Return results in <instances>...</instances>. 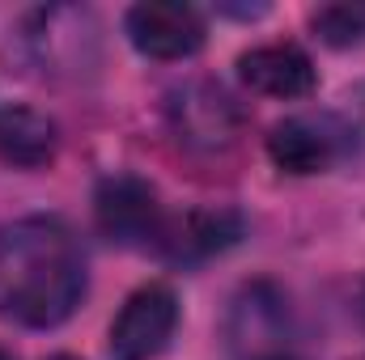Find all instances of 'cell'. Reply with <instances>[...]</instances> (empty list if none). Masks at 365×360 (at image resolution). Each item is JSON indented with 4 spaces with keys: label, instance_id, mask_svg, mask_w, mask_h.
<instances>
[{
    "label": "cell",
    "instance_id": "6da1fadb",
    "mask_svg": "<svg viewBox=\"0 0 365 360\" xmlns=\"http://www.w3.org/2000/svg\"><path fill=\"white\" fill-rule=\"evenodd\" d=\"M86 297V255L60 216H21L0 229V318L60 327Z\"/></svg>",
    "mask_w": 365,
    "mask_h": 360
},
{
    "label": "cell",
    "instance_id": "7a4b0ae2",
    "mask_svg": "<svg viewBox=\"0 0 365 360\" xmlns=\"http://www.w3.org/2000/svg\"><path fill=\"white\" fill-rule=\"evenodd\" d=\"M230 360H302L297 327L284 292L268 280H251L234 292L225 314Z\"/></svg>",
    "mask_w": 365,
    "mask_h": 360
},
{
    "label": "cell",
    "instance_id": "3957f363",
    "mask_svg": "<svg viewBox=\"0 0 365 360\" xmlns=\"http://www.w3.org/2000/svg\"><path fill=\"white\" fill-rule=\"evenodd\" d=\"M179 331V297L170 284L136 288L110 322V356L115 360H158Z\"/></svg>",
    "mask_w": 365,
    "mask_h": 360
},
{
    "label": "cell",
    "instance_id": "277c9868",
    "mask_svg": "<svg viewBox=\"0 0 365 360\" xmlns=\"http://www.w3.org/2000/svg\"><path fill=\"white\" fill-rule=\"evenodd\" d=\"M170 127L191 153H225L238 144L242 110L217 81H191L170 93Z\"/></svg>",
    "mask_w": 365,
    "mask_h": 360
},
{
    "label": "cell",
    "instance_id": "5b68a950",
    "mask_svg": "<svg viewBox=\"0 0 365 360\" xmlns=\"http://www.w3.org/2000/svg\"><path fill=\"white\" fill-rule=\"evenodd\" d=\"M93 216H98V229L119 246H158L166 229L158 191L136 174H110L98 182Z\"/></svg>",
    "mask_w": 365,
    "mask_h": 360
},
{
    "label": "cell",
    "instance_id": "8992f818",
    "mask_svg": "<svg viewBox=\"0 0 365 360\" xmlns=\"http://www.w3.org/2000/svg\"><path fill=\"white\" fill-rule=\"evenodd\" d=\"M353 144V132L336 115H293L268 136V157L289 174H323Z\"/></svg>",
    "mask_w": 365,
    "mask_h": 360
},
{
    "label": "cell",
    "instance_id": "52a82bcc",
    "mask_svg": "<svg viewBox=\"0 0 365 360\" xmlns=\"http://www.w3.org/2000/svg\"><path fill=\"white\" fill-rule=\"evenodd\" d=\"M132 47L149 60H187L204 47V17L179 0H145L123 17Z\"/></svg>",
    "mask_w": 365,
    "mask_h": 360
},
{
    "label": "cell",
    "instance_id": "ba28073f",
    "mask_svg": "<svg viewBox=\"0 0 365 360\" xmlns=\"http://www.w3.org/2000/svg\"><path fill=\"white\" fill-rule=\"evenodd\" d=\"M238 73L242 81L264 97H280V102H297L310 97L319 85V73L310 64V55L297 43H268V47H251L238 55Z\"/></svg>",
    "mask_w": 365,
    "mask_h": 360
},
{
    "label": "cell",
    "instance_id": "9c48e42d",
    "mask_svg": "<svg viewBox=\"0 0 365 360\" xmlns=\"http://www.w3.org/2000/svg\"><path fill=\"white\" fill-rule=\"evenodd\" d=\"M238 238H242L238 212H187L179 221H166L158 250L170 255L175 263H200L208 255L230 250Z\"/></svg>",
    "mask_w": 365,
    "mask_h": 360
},
{
    "label": "cell",
    "instance_id": "30bf717a",
    "mask_svg": "<svg viewBox=\"0 0 365 360\" xmlns=\"http://www.w3.org/2000/svg\"><path fill=\"white\" fill-rule=\"evenodd\" d=\"M56 123L30 106L0 110V162L13 170H43L56 157Z\"/></svg>",
    "mask_w": 365,
    "mask_h": 360
},
{
    "label": "cell",
    "instance_id": "8fae6325",
    "mask_svg": "<svg viewBox=\"0 0 365 360\" xmlns=\"http://www.w3.org/2000/svg\"><path fill=\"white\" fill-rule=\"evenodd\" d=\"M310 26L327 47H357V43H365V0L323 4L310 13Z\"/></svg>",
    "mask_w": 365,
    "mask_h": 360
},
{
    "label": "cell",
    "instance_id": "7c38bea8",
    "mask_svg": "<svg viewBox=\"0 0 365 360\" xmlns=\"http://www.w3.org/2000/svg\"><path fill=\"white\" fill-rule=\"evenodd\" d=\"M47 360H77V356H68V352H60V356H47Z\"/></svg>",
    "mask_w": 365,
    "mask_h": 360
},
{
    "label": "cell",
    "instance_id": "4fadbf2b",
    "mask_svg": "<svg viewBox=\"0 0 365 360\" xmlns=\"http://www.w3.org/2000/svg\"><path fill=\"white\" fill-rule=\"evenodd\" d=\"M361 314H365V292H361Z\"/></svg>",
    "mask_w": 365,
    "mask_h": 360
},
{
    "label": "cell",
    "instance_id": "5bb4252c",
    "mask_svg": "<svg viewBox=\"0 0 365 360\" xmlns=\"http://www.w3.org/2000/svg\"><path fill=\"white\" fill-rule=\"evenodd\" d=\"M0 360H9V356H0Z\"/></svg>",
    "mask_w": 365,
    "mask_h": 360
},
{
    "label": "cell",
    "instance_id": "9a60e30c",
    "mask_svg": "<svg viewBox=\"0 0 365 360\" xmlns=\"http://www.w3.org/2000/svg\"><path fill=\"white\" fill-rule=\"evenodd\" d=\"M357 360H365V356H357Z\"/></svg>",
    "mask_w": 365,
    "mask_h": 360
}]
</instances>
